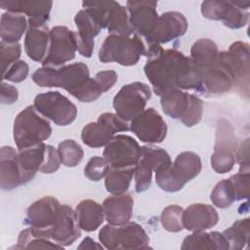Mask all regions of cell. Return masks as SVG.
<instances>
[{
    "instance_id": "1",
    "label": "cell",
    "mask_w": 250,
    "mask_h": 250,
    "mask_svg": "<svg viewBox=\"0 0 250 250\" xmlns=\"http://www.w3.org/2000/svg\"><path fill=\"white\" fill-rule=\"evenodd\" d=\"M146 56L144 70L157 96L174 89L201 91V73L182 52L153 44L148 45Z\"/></svg>"
},
{
    "instance_id": "2",
    "label": "cell",
    "mask_w": 250,
    "mask_h": 250,
    "mask_svg": "<svg viewBox=\"0 0 250 250\" xmlns=\"http://www.w3.org/2000/svg\"><path fill=\"white\" fill-rule=\"evenodd\" d=\"M31 77L40 87H60L75 98L90 79V74L88 66L79 62L60 67L42 66Z\"/></svg>"
},
{
    "instance_id": "3",
    "label": "cell",
    "mask_w": 250,
    "mask_h": 250,
    "mask_svg": "<svg viewBox=\"0 0 250 250\" xmlns=\"http://www.w3.org/2000/svg\"><path fill=\"white\" fill-rule=\"evenodd\" d=\"M146 46L139 35L133 36L109 34L105 37L99 51V60L104 62H115L121 65L136 64L143 55H146Z\"/></svg>"
},
{
    "instance_id": "4",
    "label": "cell",
    "mask_w": 250,
    "mask_h": 250,
    "mask_svg": "<svg viewBox=\"0 0 250 250\" xmlns=\"http://www.w3.org/2000/svg\"><path fill=\"white\" fill-rule=\"evenodd\" d=\"M33 105H27L14 120L13 136L18 149L43 143L52 134L50 123Z\"/></svg>"
},
{
    "instance_id": "5",
    "label": "cell",
    "mask_w": 250,
    "mask_h": 250,
    "mask_svg": "<svg viewBox=\"0 0 250 250\" xmlns=\"http://www.w3.org/2000/svg\"><path fill=\"white\" fill-rule=\"evenodd\" d=\"M99 239L104 248L116 249H147L148 236L143 227L135 222L122 226L105 225L99 232Z\"/></svg>"
},
{
    "instance_id": "6",
    "label": "cell",
    "mask_w": 250,
    "mask_h": 250,
    "mask_svg": "<svg viewBox=\"0 0 250 250\" xmlns=\"http://www.w3.org/2000/svg\"><path fill=\"white\" fill-rule=\"evenodd\" d=\"M84 8L90 9L102 28H106L110 34H120L130 36L134 29L129 21L127 8L116 1H84Z\"/></svg>"
},
{
    "instance_id": "7",
    "label": "cell",
    "mask_w": 250,
    "mask_h": 250,
    "mask_svg": "<svg viewBox=\"0 0 250 250\" xmlns=\"http://www.w3.org/2000/svg\"><path fill=\"white\" fill-rule=\"evenodd\" d=\"M249 5V1H204L201 3V14L206 19L222 21L226 26L236 29L247 24Z\"/></svg>"
},
{
    "instance_id": "8",
    "label": "cell",
    "mask_w": 250,
    "mask_h": 250,
    "mask_svg": "<svg viewBox=\"0 0 250 250\" xmlns=\"http://www.w3.org/2000/svg\"><path fill=\"white\" fill-rule=\"evenodd\" d=\"M151 97L149 87L143 82H133L124 85L113 98V107L116 114L125 121H131L145 110Z\"/></svg>"
},
{
    "instance_id": "9",
    "label": "cell",
    "mask_w": 250,
    "mask_h": 250,
    "mask_svg": "<svg viewBox=\"0 0 250 250\" xmlns=\"http://www.w3.org/2000/svg\"><path fill=\"white\" fill-rule=\"evenodd\" d=\"M33 106L39 113L59 126L69 125L77 115L76 105L60 92L50 91L38 94L34 99Z\"/></svg>"
},
{
    "instance_id": "10",
    "label": "cell",
    "mask_w": 250,
    "mask_h": 250,
    "mask_svg": "<svg viewBox=\"0 0 250 250\" xmlns=\"http://www.w3.org/2000/svg\"><path fill=\"white\" fill-rule=\"evenodd\" d=\"M128 130L127 121L121 119L116 113L104 112L96 122H91L82 129L81 140L90 147H101L105 146L115 133Z\"/></svg>"
},
{
    "instance_id": "11",
    "label": "cell",
    "mask_w": 250,
    "mask_h": 250,
    "mask_svg": "<svg viewBox=\"0 0 250 250\" xmlns=\"http://www.w3.org/2000/svg\"><path fill=\"white\" fill-rule=\"evenodd\" d=\"M200 73L202 94H225L235 84L227 52H219L215 62Z\"/></svg>"
},
{
    "instance_id": "12",
    "label": "cell",
    "mask_w": 250,
    "mask_h": 250,
    "mask_svg": "<svg viewBox=\"0 0 250 250\" xmlns=\"http://www.w3.org/2000/svg\"><path fill=\"white\" fill-rule=\"evenodd\" d=\"M60 201L53 196H44L34 201L27 209L24 224L29 226L33 232L50 239V230L61 208Z\"/></svg>"
},
{
    "instance_id": "13",
    "label": "cell",
    "mask_w": 250,
    "mask_h": 250,
    "mask_svg": "<svg viewBox=\"0 0 250 250\" xmlns=\"http://www.w3.org/2000/svg\"><path fill=\"white\" fill-rule=\"evenodd\" d=\"M77 51L76 34L66 26L58 25L50 30L49 51L43 66L58 67L74 59Z\"/></svg>"
},
{
    "instance_id": "14",
    "label": "cell",
    "mask_w": 250,
    "mask_h": 250,
    "mask_svg": "<svg viewBox=\"0 0 250 250\" xmlns=\"http://www.w3.org/2000/svg\"><path fill=\"white\" fill-rule=\"evenodd\" d=\"M170 155L166 150L153 146L141 147V156L135 166V189L137 192H144L150 188L152 172L161 166L171 163Z\"/></svg>"
},
{
    "instance_id": "15",
    "label": "cell",
    "mask_w": 250,
    "mask_h": 250,
    "mask_svg": "<svg viewBox=\"0 0 250 250\" xmlns=\"http://www.w3.org/2000/svg\"><path fill=\"white\" fill-rule=\"evenodd\" d=\"M103 156L110 167H135L141 156V147L132 137L117 135L105 145Z\"/></svg>"
},
{
    "instance_id": "16",
    "label": "cell",
    "mask_w": 250,
    "mask_h": 250,
    "mask_svg": "<svg viewBox=\"0 0 250 250\" xmlns=\"http://www.w3.org/2000/svg\"><path fill=\"white\" fill-rule=\"evenodd\" d=\"M130 130L141 142L148 144L161 143L167 135L166 122L153 107L145 109L133 118Z\"/></svg>"
},
{
    "instance_id": "17",
    "label": "cell",
    "mask_w": 250,
    "mask_h": 250,
    "mask_svg": "<svg viewBox=\"0 0 250 250\" xmlns=\"http://www.w3.org/2000/svg\"><path fill=\"white\" fill-rule=\"evenodd\" d=\"M127 11L129 13V21L134 32L147 37L150 35L158 21V14L156 10L157 2L150 0H131L126 2Z\"/></svg>"
},
{
    "instance_id": "18",
    "label": "cell",
    "mask_w": 250,
    "mask_h": 250,
    "mask_svg": "<svg viewBox=\"0 0 250 250\" xmlns=\"http://www.w3.org/2000/svg\"><path fill=\"white\" fill-rule=\"evenodd\" d=\"M225 122V121H224ZM229 124H220L214 152L211 156V166L219 174L229 172L235 162V140L231 135Z\"/></svg>"
},
{
    "instance_id": "19",
    "label": "cell",
    "mask_w": 250,
    "mask_h": 250,
    "mask_svg": "<svg viewBox=\"0 0 250 250\" xmlns=\"http://www.w3.org/2000/svg\"><path fill=\"white\" fill-rule=\"evenodd\" d=\"M188 23L186 17L175 11L163 13L158 18L157 25L154 31L146 37L148 45L165 44L184 35L188 29Z\"/></svg>"
},
{
    "instance_id": "20",
    "label": "cell",
    "mask_w": 250,
    "mask_h": 250,
    "mask_svg": "<svg viewBox=\"0 0 250 250\" xmlns=\"http://www.w3.org/2000/svg\"><path fill=\"white\" fill-rule=\"evenodd\" d=\"M74 22L78 30L75 32L77 51L81 56L91 58L95 44L94 38L99 34L102 26L93 12L88 8L80 10L75 15Z\"/></svg>"
},
{
    "instance_id": "21",
    "label": "cell",
    "mask_w": 250,
    "mask_h": 250,
    "mask_svg": "<svg viewBox=\"0 0 250 250\" xmlns=\"http://www.w3.org/2000/svg\"><path fill=\"white\" fill-rule=\"evenodd\" d=\"M80 235L81 231L75 211L67 205H62L58 217L51 228L50 239L64 247L72 244Z\"/></svg>"
},
{
    "instance_id": "22",
    "label": "cell",
    "mask_w": 250,
    "mask_h": 250,
    "mask_svg": "<svg viewBox=\"0 0 250 250\" xmlns=\"http://www.w3.org/2000/svg\"><path fill=\"white\" fill-rule=\"evenodd\" d=\"M52 1L32 0H1L0 7L11 13L25 14L28 17V25H45L49 20Z\"/></svg>"
},
{
    "instance_id": "23",
    "label": "cell",
    "mask_w": 250,
    "mask_h": 250,
    "mask_svg": "<svg viewBox=\"0 0 250 250\" xmlns=\"http://www.w3.org/2000/svg\"><path fill=\"white\" fill-rule=\"evenodd\" d=\"M23 184L19 162V152L10 146L0 148V186L3 190H12Z\"/></svg>"
},
{
    "instance_id": "24",
    "label": "cell",
    "mask_w": 250,
    "mask_h": 250,
    "mask_svg": "<svg viewBox=\"0 0 250 250\" xmlns=\"http://www.w3.org/2000/svg\"><path fill=\"white\" fill-rule=\"evenodd\" d=\"M218 222L217 211L208 204H191L183 212V227L190 231H203L213 228Z\"/></svg>"
},
{
    "instance_id": "25",
    "label": "cell",
    "mask_w": 250,
    "mask_h": 250,
    "mask_svg": "<svg viewBox=\"0 0 250 250\" xmlns=\"http://www.w3.org/2000/svg\"><path fill=\"white\" fill-rule=\"evenodd\" d=\"M134 199L130 193L112 194L103 202L104 219L113 226H122L130 222Z\"/></svg>"
},
{
    "instance_id": "26",
    "label": "cell",
    "mask_w": 250,
    "mask_h": 250,
    "mask_svg": "<svg viewBox=\"0 0 250 250\" xmlns=\"http://www.w3.org/2000/svg\"><path fill=\"white\" fill-rule=\"evenodd\" d=\"M227 55L234 73L235 83L241 88L244 87L246 94H248L250 62L249 45L242 41H236L229 46Z\"/></svg>"
},
{
    "instance_id": "27",
    "label": "cell",
    "mask_w": 250,
    "mask_h": 250,
    "mask_svg": "<svg viewBox=\"0 0 250 250\" xmlns=\"http://www.w3.org/2000/svg\"><path fill=\"white\" fill-rule=\"evenodd\" d=\"M116 81L117 73L114 70L110 69L100 71L95 75V77H90L75 98L82 103L94 102L104 92L111 89Z\"/></svg>"
},
{
    "instance_id": "28",
    "label": "cell",
    "mask_w": 250,
    "mask_h": 250,
    "mask_svg": "<svg viewBox=\"0 0 250 250\" xmlns=\"http://www.w3.org/2000/svg\"><path fill=\"white\" fill-rule=\"evenodd\" d=\"M47 145L44 143L19 149V162L22 172L23 184L31 181L42 168L46 156Z\"/></svg>"
},
{
    "instance_id": "29",
    "label": "cell",
    "mask_w": 250,
    "mask_h": 250,
    "mask_svg": "<svg viewBox=\"0 0 250 250\" xmlns=\"http://www.w3.org/2000/svg\"><path fill=\"white\" fill-rule=\"evenodd\" d=\"M50 41V31L48 26L29 25L24 38V50L29 59L34 62H43L46 58L48 43Z\"/></svg>"
},
{
    "instance_id": "30",
    "label": "cell",
    "mask_w": 250,
    "mask_h": 250,
    "mask_svg": "<svg viewBox=\"0 0 250 250\" xmlns=\"http://www.w3.org/2000/svg\"><path fill=\"white\" fill-rule=\"evenodd\" d=\"M202 164L200 157L192 151L180 153L174 163L171 164V171L176 180L184 187L188 182L195 178L201 171Z\"/></svg>"
},
{
    "instance_id": "31",
    "label": "cell",
    "mask_w": 250,
    "mask_h": 250,
    "mask_svg": "<svg viewBox=\"0 0 250 250\" xmlns=\"http://www.w3.org/2000/svg\"><path fill=\"white\" fill-rule=\"evenodd\" d=\"M181 249H213V250H227L229 249V242L223 232L211 231H194L192 234L185 237Z\"/></svg>"
},
{
    "instance_id": "32",
    "label": "cell",
    "mask_w": 250,
    "mask_h": 250,
    "mask_svg": "<svg viewBox=\"0 0 250 250\" xmlns=\"http://www.w3.org/2000/svg\"><path fill=\"white\" fill-rule=\"evenodd\" d=\"M75 213L80 229L85 231L96 230L104 220L103 206L92 199L80 201L75 208Z\"/></svg>"
},
{
    "instance_id": "33",
    "label": "cell",
    "mask_w": 250,
    "mask_h": 250,
    "mask_svg": "<svg viewBox=\"0 0 250 250\" xmlns=\"http://www.w3.org/2000/svg\"><path fill=\"white\" fill-rule=\"evenodd\" d=\"M27 26L26 18L22 14L7 12L1 16L0 35L6 43H18Z\"/></svg>"
},
{
    "instance_id": "34",
    "label": "cell",
    "mask_w": 250,
    "mask_h": 250,
    "mask_svg": "<svg viewBox=\"0 0 250 250\" xmlns=\"http://www.w3.org/2000/svg\"><path fill=\"white\" fill-rule=\"evenodd\" d=\"M189 95L180 89L168 91L160 96L161 107L173 119H182L189 104Z\"/></svg>"
},
{
    "instance_id": "35",
    "label": "cell",
    "mask_w": 250,
    "mask_h": 250,
    "mask_svg": "<svg viewBox=\"0 0 250 250\" xmlns=\"http://www.w3.org/2000/svg\"><path fill=\"white\" fill-rule=\"evenodd\" d=\"M219 54L217 44L208 38L198 39L190 49V60L201 72L210 66Z\"/></svg>"
},
{
    "instance_id": "36",
    "label": "cell",
    "mask_w": 250,
    "mask_h": 250,
    "mask_svg": "<svg viewBox=\"0 0 250 250\" xmlns=\"http://www.w3.org/2000/svg\"><path fill=\"white\" fill-rule=\"evenodd\" d=\"M135 167L113 168L109 167L105 175L104 186L106 190L111 194L125 193L133 178Z\"/></svg>"
},
{
    "instance_id": "37",
    "label": "cell",
    "mask_w": 250,
    "mask_h": 250,
    "mask_svg": "<svg viewBox=\"0 0 250 250\" xmlns=\"http://www.w3.org/2000/svg\"><path fill=\"white\" fill-rule=\"evenodd\" d=\"M223 234L229 242V249L240 250L245 247L249 240L250 220L245 218L234 222L231 227L225 229Z\"/></svg>"
},
{
    "instance_id": "38",
    "label": "cell",
    "mask_w": 250,
    "mask_h": 250,
    "mask_svg": "<svg viewBox=\"0 0 250 250\" xmlns=\"http://www.w3.org/2000/svg\"><path fill=\"white\" fill-rule=\"evenodd\" d=\"M17 249H62L63 247L52 242L49 238L36 235L31 228L21 230L18 237Z\"/></svg>"
},
{
    "instance_id": "39",
    "label": "cell",
    "mask_w": 250,
    "mask_h": 250,
    "mask_svg": "<svg viewBox=\"0 0 250 250\" xmlns=\"http://www.w3.org/2000/svg\"><path fill=\"white\" fill-rule=\"evenodd\" d=\"M210 199L218 208L229 207L233 201L236 200L235 190L229 178L222 180L216 184L211 192Z\"/></svg>"
},
{
    "instance_id": "40",
    "label": "cell",
    "mask_w": 250,
    "mask_h": 250,
    "mask_svg": "<svg viewBox=\"0 0 250 250\" xmlns=\"http://www.w3.org/2000/svg\"><path fill=\"white\" fill-rule=\"evenodd\" d=\"M58 152L62 164L66 167H75L81 162L84 155L82 147L74 140H64L60 143Z\"/></svg>"
},
{
    "instance_id": "41",
    "label": "cell",
    "mask_w": 250,
    "mask_h": 250,
    "mask_svg": "<svg viewBox=\"0 0 250 250\" xmlns=\"http://www.w3.org/2000/svg\"><path fill=\"white\" fill-rule=\"evenodd\" d=\"M183 212L184 209L176 204L165 207L161 213L160 221L162 227L170 232H179L183 227Z\"/></svg>"
},
{
    "instance_id": "42",
    "label": "cell",
    "mask_w": 250,
    "mask_h": 250,
    "mask_svg": "<svg viewBox=\"0 0 250 250\" xmlns=\"http://www.w3.org/2000/svg\"><path fill=\"white\" fill-rule=\"evenodd\" d=\"M171 164L172 162L165 164L155 171V182L161 189L168 192H176L184 187L174 177L171 171Z\"/></svg>"
},
{
    "instance_id": "43",
    "label": "cell",
    "mask_w": 250,
    "mask_h": 250,
    "mask_svg": "<svg viewBox=\"0 0 250 250\" xmlns=\"http://www.w3.org/2000/svg\"><path fill=\"white\" fill-rule=\"evenodd\" d=\"M21 54V44L19 43H0V57H1V69L2 75L10 68L12 64L19 61Z\"/></svg>"
},
{
    "instance_id": "44",
    "label": "cell",
    "mask_w": 250,
    "mask_h": 250,
    "mask_svg": "<svg viewBox=\"0 0 250 250\" xmlns=\"http://www.w3.org/2000/svg\"><path fill=\"white\" fill-rule=\"evenodd\" d=\"M109 170V164L104 157L94 156L90 158L84 168V175L91 181L98 182L105 177Z\"/></svg>"
},
{
    "instance_id": "45",
    "label": "cell",
    "mask_w": 250,
    "mask_h": 250,
    "mask_svg": "<svg viewBox=\"0 0 250 250\" xmlns=\"http://www.w3.org/2000/svg\"><path fill=\"white\" fill-rule=\"evenodd\" d=\"M202 113H203V102L198 97L189 95V104L181 121L187 127H192L201 120Z\"/></svg>"
},
{
    "instance_id": "46",
    "label": "cell",
    "mask_w": 250,
    "mask_h": 250,
    "mask_svg": "<svg viewBox=\"0 0 250 250\" xmlns=\"http://www.w3.org/2000/svg\"><path fill=\"white\" fill-rule=\"evenodd\" d=\"M230 181L232 182L236 200L247 199L249 196V171H240L235 175L231 176Z\"/></svg>"
},
{
    "instance_id": "47",
    "label": "cell",
    "mask_w": 250,
    "mask_h": 250,
    "mask_svg": "<svg viewBox=\"0 0 250 250\" xmlns=\"http://www.w3.org/2000/svg\"><path fill=\"white\" fill-rule=\"evenodd\" d=\"M28 74V64L24 61H18L2 75V79L20 83L23 81Z\"/></svg>"
},
{
    "instance_id": "48",
    "label": "cell",
    "mask_w": 250,
    "mask_h": 250,
    "mask_svg": "<svg viewBox=\"0 0 250 250\" xmlns=\"http://www.w3.org/2000/svg\"><path fill=\"white\" fill-rule=\"evenodd\" d=\"M61 164H62V161H61L58 149H56L53 146L47 145L45 161L40 172L44 174H52L60 168Z\"/></svg>"
},
{
    "instance_id": "49",
    "label": "cell",
    "mask_w": 250,
    "mask_h": 250,
    "mask_svg": "<svg viewBox=\"0 0 250 250\" xmlns=\"http://www.w3.org/2000/svg\"><path fill=\"white\" fill-rule=\"evenodd\" d=\"M235 160L240 166V171H249V140L246 139L235 154Z\"/></svg>"
},
{
    "instance_id": "50",
    "label": "cell",
    "mask_w": 250,
    "mask_h": 250,
    "mask_svg": "<svg viewBox=\"0 0 250 250\" xmlns=\"http://www.w3.org/2000/svg\"><path fill=\"white\" fill-rule=\"evenodd\" d=\"M19 97V92L16 87L3 82L1 84V103L3 104H14Z\"/></svg>"
},
{
    "instance_id": "51",
    "label": "cell",
    "mask_w": 250,
    "mask_h": 250,
    "mask_svg": "<svg viewBox=\"0 0 250 250\" xmlns=\"http://www.w3.org/2000/svg\"><path fill=\"white\" fill-rule=\"evenodd\" d=\"M78 248H79V249H95V248L101 249V248H103V247H102L101 245L97 244L92 238L86 237V238L83 239V241H82L81 244L78 246Z\"/></svg>"
}]
</instances>
